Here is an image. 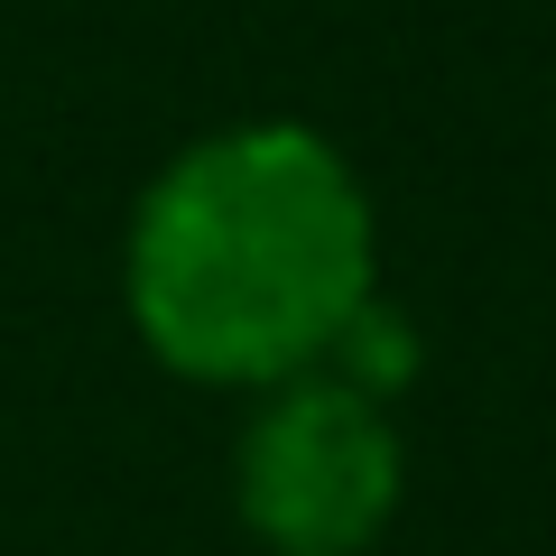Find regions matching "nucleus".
Returning a JSON list of instances; mask_svg holds the SVG:
<instances>
[{"label":"nucleus","instance_id":"nucleus-1","mask_svg":"<svg viewBox=\"0 0 556 556\" xmlns=\"http://www.w3.org/2000/svg\"><path fill=\"white\" fill-rule=\"evenodd\" d=\"M371 316V195L298 121L214 130L130 214V325L186 380L278 390Z\"/></svg>","mask_w":556,"mask_h":556},{"label":"nucleus","instance_id":"nucleus-2","mask_svg":"<svg viewBox=\"0 0 556 556\" xmlns=\"http://www.w3.org/2000/svg\"><path fill=\"white\" fill-rule=\"evenodd\" d=\"M232 501L269 556H353L399 510V437L343 380H278L232 455Z\"/></svg>","mask_w":556,"mask_h":556}]
</instances>
